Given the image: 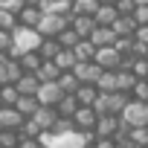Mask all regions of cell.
Returning a JSON list of instances; mask_svg holds the SVG:
<instances>
[{
  "mask_svg": "<svg viewBox=\"0 0 148 148\" xmlns=\"http://www.w3.org/2000/svg\"><path fill=\"white\" fill-rule=\"evenodd\" d=\"M116 134H119V116H99L96 136L99 139H116Z\"/></svg>",
  "mask_w": 148,
  "mask_h": 148,
  "instance_id": "cell-9",
  "label": "cell"
},
{
  "mask_svg": "<svg viewBox=\"0 0 148 148\" xmlns=\"http://www.w3.org/2000/svg\"><path fill=\"white\" fill-rule=\"evenodd\" d=\"M18 148H44V145H41V139H21Z\"/></svg>",
  "mask_w": 148,
  "mask_h": 148,
  "instance_id": "cell-39",
  "label": "cell"
},
{
  "mask_svg": "<svg viewBox=\"0 0 148 148\" xmlns=\"http://www.w3.org/2000/svg\"><path fill=\"white\" fill-rule=\"evenodd\" d=\"M116 41H119V35L113 32V26H96V29H93V35H90V44H93L96 49L116 47Z\"/></svg>",
  "mask_w": 148,
  "mask_h": 148,
  "instance_id": "cell-7",
  "label": "cell"
},
{
  "mask_svg": "<svg viewBox=\"0 0 148 148\" xmlns=\"http://www.w3.org/2000/svg\"><path fill=\"white\" fill-rule=\"evenodd\" d=\"M23 122H26V119H23L15 108H0V125H3V131H21Z\"/></svg>",
  "mask_w": 148,
  "mask_h": 148,
  "instance_id": "cell-11",
  "label": "cell"
},
{
  "mask_svg": "<svg viewBox=\"0 0 148 148\" xmlns=\"http://www.w3.org/2000/svg\"><path fill=\"white\" fill-rule=\"evenodd\" d=\"M35 76L41 79V84H55V82L61 79V70L55 67V61H44V64H41V70L35 73Z\"/></svg>",
  "mask_w": 148,
  "mask_h": 148,
  "instance_id": "cell-18",
  "label": "cell"
},
{
  "mask_svg": "<svg viewBox=\"0 0 148 148\" xmlns=\"http://www.w3.org/2000/svg\"><path fill=\"white\" fill-rule=\"evenodd\" d=\"M41 44H44V38H41V32H38V29L18 26V29L12 32V49H9V58L21 61L26 52H38V49H41Z\"/></svg>",
  "mask_w": 148,
  "mask_h": 148,
  "instance_id": "cell-1",
  "label": "cell"
},
{
  "mask_svg": "<svg viewBox=\"0 0 148 148\" xmlns=\"http://www.w3.org/2000/svg\"><path fill=\"white\" fill-rule=\"evenodd\" d=\"M18 99H21V93H18V87H15V84L0 87V105H3V108H15V105H18Z\"/></svg>",
  "mask_w": 148,
  "mask_h": 148,
  "instance_id": "cell-26",
  "label": "cell"
},
{
  "mask_svg": "<svg viewBox=\"0 0 148 148\" xmlns=\"http://www.w3.org/2000/svg\"><path fill=\"white\" fill-rule=\"evenodd\" d=\"M3 58H6V55H0V64H3Z\"/></svg>",
  "mask_w": 148,
  "mask_h": 148,
  "instance_id": "cell-44",
  "label": "cell"
},
{
  "mask_svg": "<svg viewBox=\"0 0 148 148\" xmlns=\"http://www.w3.org/2000/svg\"><path fill=\"white\" fill-rule=\"evenodd\" d=\"M134 38H136V41H139V44H145V47H148V26H139V29H136V35H134Z\"/></svg>",
  "mask_w": 148,
  "mask_h": 148,
  "instance_id": "cell-37",
  "label": "cell"
},
{
  "mask_svg": "<svg viewBox=\"0 0 148 148\" xmlns=\"http://www.w3.org/2000/svg\"><path fill=\"white\" fill-rule=\"evenodd\" d=\"M58 52H61V44H58L55 38H44V44H41L38 55H41L44 61H55V58H58Z\"/></svg>",
  "mask_w": 148,
  "mask_h": 148,
  "instance_id": "cell-23",
  "label": "cell"
},
{
  "mask_svg": "<svg viewBox=\"0 0 148 148\" xmlns=\"http://www.w3.org/2000/svg\"><path fill=\"white\" fill-rule=\"evenodd\" d=\"M105 73H116L119 64H122V55L116 52V47H105V49H96V58H93Z\"/></svg>",
  "mask_w": 148,
  "mask_h": 148,
  "instance_id": "cell-5",
  "label": "cell"
},
{
  "mask_svg": "<svg viewBox=\"0 0 148 148\" xmlns=\"http://www.w3.org/2000/svg\"><path fill=\"white\" fill-rule=\"evenodd\" d=\"M55 41L61 44V49H76V47L82 44V38H79L76 32H73V29H64V32H61V35H58Z\"/></svg>",
  "mask_w": 148,
  "mask_h": 148,
  "instance_id": "cell-29",
  "label": "cell"
},
{
  "mask_svg": "<svg viewBox=\"0 0 148 148\" xmlns=\"http://www.w3.org/2000/svg\"><path fill=\"white\" fill-rule=\"evenodd\" d=\"M119 18H122V15L116 12V6H99V12L93 15L96 26H113V23H116Z\"/></svg>",
  "mask_w": 148,
  "mask_h": 148,
  "instance_id": "cell-17",
  "label": "cell"
},
{
  "mask_svg": "<svg viewBox=\"0 0 148 148\" xmlns=\"http://www.w3.org/2000/svg\"><path fill=\"white\" fill-rule=\"evenodd\" d=\"M93 148H119V145H116V139H96Z\"/></svg>",
  "mask_w": 148,
  "mask_h": 148,
  "instance_id": "cell-38",
  "label": "cell"
},
{
  "mask_svg": "<svg viewBox=\"0 0 148 148\" xmlns=\"http://www.w3.org/2000/svg\"><path fill=\"white\" fill-rule=\"evenodd\" d=\"M70 29L76 32L82 41H90V35H93V29H96V21H93V18H84V15H76L73 23H70Z\"/></svg>",
  "mask_w": 148,
  "mask_h": 148,
  "instance_id": "cell-12",
  "label": "cell"
},
{
  "mask_svg": "<svg viewBox=\"0 0 148 148\" xmlns=\"http://www.w3.org/2000/svg\"><path fill=\"white\" fill-rule=\"evenodd\" d=\"M73 122H76V128L84 134V131H96V122H99V113L93 108H79V113L73 116Z\"/></svg>",
  "mask_w": 148,
  "mask_h": 148,
  "instance_id": "cell-10",
  "label": "cell"
},
{
  "mask_svg": "<svg viewBox=\"0 0 148 148\" xmlns=\"http://www.w3.org/2000/svg\"><path fill=\"white\" fill-rule=\"evenodd\" d=\"M12 49V32H0V55H9Z\"/></svg>",
  "mask_w": 148,
  "mask_h": 148,
  "instance_id": "cell-36",
  "label": "cell"
},
{
  "mask_svg": "<svg viewBox=\"0 0 148 148\" xmlns=\"http://www.w3.org/2000/svg\"><path fill=\"white\" fill-rule=\"evenodd\" d=\"M128 142H131L134 148H148V128H131Z\"/></svg>",
  "mask_w": 148,
  "mask_h": 148,
  "instance_id": "cell-30",
  "label": "cell"
},
{
  "mask_svg": "<svg viewBox=\"0 0 148 148\" xmlns=\"http://www.w3.org/2000/svg\"><path fill=\"white\" fill-rule=\"evenodd\" d=\"M79 108H82V105H79V99H76V96H64V99L58 102V108H55V110H58V116H61V119H73V116L79 113Z\"/></svg>",
  "mask_w": 148,
  "mask_h": 148,
  "instance_id": "cell-21",
  "label": "cell"
},
{
  "mask_svg": "<svg viewBox=\"0 0 148 148\" xmlns=\"http://www.w3.org/2000/svg\"><path fill=\"white\" fill-rule=\"evenodd\" d=\"M131 99H134V102H148V82H136Z\"/></svg>",
  "mask_w": 148,
  "mask_h": 148,
  "instance_id": "cell-34",
  "label": "cell"
},
{
  "mask_svg": "<svg viewBox=\"0 0 148 148\" xmlns=\"http://www.w3.org/2000/svg\"><path fill=\"white\" fill-rule=\"evenodd\" d=\"M15 110H18L23 119H32V116L41 110V102H38V96H21L18 105H15Z\"/></svg>",
  "mask_w": 148,
  "mask_h": 148,
  "instance_id": "cell-15",
  "label": "cell"
},
{
  "mask_svg": "<svg viewBox=\"0 0 148 148\" xmlns=\"http://www.w3.org/2000/svg\"><path fill=\"white\" fill-rule=\"evenodd\" d=\"M119 0H99V6H116Z\"/></svg>",
  "mask_w": 148,
  "mask_h": 148,
  "instance_id": "cell-40",
  "label": "cell"
},
{
  "mask_svg": "<svg viewBox=\"0 0 148 148\" xmlns=\"http://www.w3.org/2000/svg\"><path fill=\"white\" fill-rule=\"evenodd\" d=\"M134 3H136V6H148V0H134Z\"/></svg>",
  "mask_w": 148,
  "mask_h": 148,
  "instance_id": "cell-42",
  "label": "cell"
},
{
  "mask_svg": "<svg viewBox=\"0 0 148 148\" xmlns=\"http://www.w3.org/2000/svg\"><path fill=\"white\" fill-rule=\"evenodd\" d=\"M76 99H79L82 108H93L96 99H99V87H96V84H82L79 93H76Z\"/></svg>",
  "mask_w": 148,
  "mask_h": 148,
  "instance_id": "cell-20",
  "label": "cell"
},
{
  "mask_svg": "<svg viewBox=\"0 0 148 148\" xmlns=\"http://www.w3.org/2000/svg\"><path fill=\"white\" fill-rule=\"evenodd\" d=\"M64 3H70V6H76V0H64Z\"/></svg>",
  "mask_w": 148,
  "mask_h": 148,
  "instance_id": "cell-43",
  "label": "cell"
},
{
  "mask_svg": "<svg viewBox=\"0 0 148 148\" xmlns=\"http://www.w3.org/2000/svg\"><path fill=\"white\" fill-rule=\"evenodd\" d=\"M23 3H26V6H41L44 0H23Z\"/></svg>",
  "mask_w": 148,
  "mask_h": 148,
  "instance_id": "cell-41",
  "label": "cell"
},
{
  "mask_svg": "<svg viewBox=\"0 0 148 148\" xmlns=\"http://www.w3.org/2000/svg\"><path fill=\"white\" fill-rule=\"evenodd\" d=\"M70 18H58V15H44L41 18V23H38V32H41V38H58L64 29H70Z\"/></svg>",
  "mask_w": 148,
  "mask_h": 148,
  "instance_id": "cell-3",
  "label": "cell"
},
{
  "mask_svg": "<svg viewBox=\"0 0 148 148\" xmlns=\"http://www.w3.org/2000/svg\"><path fill=\"white\" fill-rule=\"evenodd\" d=\"M113 32H116L119 38H134V35H136V23H134V18H119V21L113 23Z\"/></svg>",
  "mask_w": 148,
  "mask_h": 148,
  "instance_id": "cell-24",
  "label": "cell"
},
{
  "mask_svg": "<svg viewBox=\"0 0 148 148\" xmlns=\"http://www.w3.org/2000/svg\"><path fill=\"white\" fill-rule=\"evenodd\" d=\"M23 79V67H21V61H15V58H3V64H0V87H9V84H18Z\"/></svg>",
  "mask_w": 148,
  "mask_h": 148,
  "instance_id": "cell-4",
  "label": "cell"
},
{
  "mask_svg": "<svg viewBox=\"0 0 148 148\" xmlns=\"http://www.w3.org/2000/svg\"><path fill=\"white\" fill-rule=\"evenodd\" d=\"M0 9H3V12H9V15H21L23 9H26V3H23V0H0Z\"/></svg>",
  "mask_w": 148,
  "mask_h": 148,
  "instance_id": "cell-32",
  "label": "cell"
},
{
  "mask_svg": "<svg viewBox=\"0 0 148 148\" xmlns=\"http://www.w3.org/2000/svg\"><path fill=\"white\" fill-rule=\"evenodd\" d=\"M73 52H76V58H79V64H84V61H93L96 58V47L90 44V41H82L76 49H73Z\"/></svg>",
  "mask_w": 148,
  "mask_h": 148,
  "instance_id": "cell-27",
  "label": "cell"
},
{
  "mask_svg": "<svg viewBox=\"0 0 148 148\" xmlns=\"http://www.w3.org/2000/svg\"><path fill=\"white\" fill-rule=\"evenodd\" d=\"M134 23H136V29H139V26H148V6H136Z\"/></svg>",
  "mask_w": 148,
  "mask_h": 148,
  "instance_id": "cell-35",
  "label": "cell"
},
{
  "mask_svg": "<svg viewBox=\"0 0 148 148\" xmlns=\"http://www.w3.org/2000/svg\"><path fill=\"white\" fill-rule=\"evenodd\" d=\"M15 29H18V18L0 9V32H15Z\"/></svg>",
  "mask_w": 148,
  "mask_h": 148,
  "instance_id": "cell-33",
  "label": "cell"
},
{
  "mask_svg": "<svg viewBox=\"0 0 148 148\" xmlns=\"http://www.w3.org/2000/svg\"><path fill=\"white\" fill-rule=\"evenodd\" d=\"M32 119L38 122V128H41L44 134H49V131L55 128V122H58L61 116H58V110H55V108H41V110H38V113H35Z\"/></svg>",
  "mask_w": 148,
  "mask_h": 148,
  "instance_id": "cell-13",
  "label": "cell"
},
{
  "mask_svg": "<svg viewBox=\"0 0 148 148\" xmlns=\"http://www.w3.org/2000/svg\"><path fill=\"white\" fill-rule=\"evenodd\" d=\"M0 108H3V105H0Z\"/></svg>",
  "mask_w": 148,
  "mask_h": 148,
  "instance_id": "cell-45",
  "label": "cell"
},
{
  "mask_svg": "<svg viewBox=\"0 0 148 148\" xmlns=\"http://www.w3.org/2000/svg\"><path fill=\"white\" fill-rule=\"evenodd\" d=\"M41 9L38 6H26L21 15H18V26H26V29H38V23H41Z\"/></svg>",
  "mask_w": 148,
  "mask_h": 148,
  "instance_id": "cell-16",
  "label": "cell"
},
{
  "mask_svg": "<svg viewBox=\"0 0 148 148\" xmlns=\"http://www.w3.org/2000/svg\"><path fill=\"white\" fill-rule=\"evenodd\" d=\"M73 73H76V79L82 82V84H96L99 79H102V67L96 64V61H84V64H79L76 70H73Z\"/></svg>",
  "mask_w": 148,
  "mask_h": 148,
  "instance_id": "cell-6",
  "label": "cell"
},
{
  "mask_svg": "<svg viewBox=\"0 0 148 148\" xmlns=\"http://www.w3.org/2000/svg\"><path fill=\"white\" fill-rule=\"evenodd\" d=\"M55 84L61 87V93H64V96H76V93H79V87H82V82L76 79V73H61V79H58Z\"/></svg>",
  "mask_w": 148,
  "mask_h": 148,
  "instance_id": "cell-19",
  "label": "cell"
},
{
  "mask_svg": "<svg viewBox=\"0 0 148 148\" xmlns=\"http://www.w3.org/2000/svg\"><path fill=\"white\" fill-rule=\"evenodd\" d=\"M15 87H18L21 96H38V90H41V79L35 76V73H23V79H21Z\"/></svg>",
  "mask_w": 148,
  "mask_h": 148,
  "instance_id": "cell-14",
  "label": "cell"
},
{
  "mask_svg": "<svg viewBox=\"0 0 148 148\" xmlns=\"http://www.w3.org/2000/svg\"><path fill=\"white\" fill-rule=\"evenodd\" d=\"M41 64H44V58H41L38 52H26V55L21 58V67H23V73H38V70H41Z\"/></svg>",
  "mask_w": 148,
  "mask_h": 148,
  "instance_id": "cell-28",
  "label": "cell"
},
{
  "mask_svg": "<svg viewBox=\"0 0 148 148\" xmlns=\"http://www.w3.org/2000/svg\"><path fill=\"white\" fill-rule=\"evenodd\" d=\"M119 119L131 128H148V102H134L131 99V105L125 108V113Z\"/></svg>",
  "mask_w": 148,
  "mask_h": 148,
  "instance_id": "cell-2",
  "label": "cell"
},
{
  "mask_svg": "<svg viewBox=\"0 0 148 148\" xmlns=\"http://www.w3.org/2000/svg\"><path fill=\"white\" fill-rule=\"evenodd\" d=\"M96 12H99V0H76V6H73V15L93 18Z\"/></svg>",
  "mask_w": 148,
  "mask_h": 148,
  "instance_id": "cell-25",
  "label": "cell"
},
{
  "mask_svg": "<svg viewBox=\"0 0 148 148\" xmlns=\"http://www.w3.org/2000/svg\"><path fill=\"white\" fill-rule=\"evenodd\" d=\"M61 99H64V93H61L58 84H41V90H38V102H41V108H58Z\"/></svg>",
  "mask_w": 148,
  "mask_h": 148,
  "instance_id": "cell-8",
  "label": "cell"
},
{
  "mask_svg": "<svg viewBox=\"0 0 148 148\" xmlns=\"http://www.w3.org/2000/svg\"><path fill=\"white\" fill-rule=\"evenodd\" d=\"M21 145V134L18 131H3L0 134V148H18Z\"/></svg>",
  "mask_w": 148,
  "mask_h": 148,
  "instance_id": "cell-31",
  "label": "cell"
},
{
  "mask_svg": "<svg viewBox=\"0 0 148 148\" xmlns=\"http://www.w3.org/2000/svg\"><path fill=\"white\" fill-rule=\"evenodd\" d=\"M96 87H99V93L113 96V93H119V76L116 73H102V79L96 82Z\"/></svg>",
  "mask_w": 148,
  "mask_h": 148,
  "instance_id": "cell-22",
  "label": "cell"
}]
</instances>
